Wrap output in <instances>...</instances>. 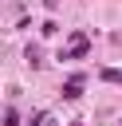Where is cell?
I'll return each instance as SVG.
<instances>
[{
	"label": "cell",
	"mask_w": 122,
	"mask_h": 126,
	"mask_svg": "<svg viewBox=\"0 0 122 126\" xmlns=\"http://www.w3.org/2000/svg\"><path fill=\"white\" fill-rule=\"evenodd\" d=\"M87 47H91V43H87V35H83V32H75V39H71V51H67V55H83Z\"/></svg>",
	"instance_id": "cell-2"
},
{
	"label": "cell",
	"mask_w": 122,
	"mask_h": 126,
	"mask_svg": "<svg viewBox=\"0 0 122 126\" xmlns=\"http://www.w3.org/2000/svg\"><path fill=\"white\" fill-rule=\"evenodd\" d=\"M102 79L106 83H122V71H102Z\"/></svg>",
	"instance_id": "cell-3"
},
{
	"label": "cell",
	"mask_w": 122,
	"mask_h": 126,
	"mask_svg": "<svg viewBox=\"0 0 122 126\" xmlns=\"http://www.w3.org/2000/svg\"><path fill=\"white\" fill-rule=\"evenodd\" d=\"M4 126H20V114H16V110H8V114H4Z\"/></svg>",
	"instance_id": "cell-4"
},
{
	"label": "cell",
	"mask_w": 122,
	"mask_h": 126,
	"mask_svg": "<svg viewBox=\"0 0 122 126\" xmlns=\"http://www.w3.org/2000/svg\"><path fill=\"white\" fill-rule=\"evenodd\" d=\"M83 83H87V75L79 71V75H71L67 83H63V98H79L83 94Z\"/></svg>",
	"instance_id": "cell-1"
}]
</instances>
